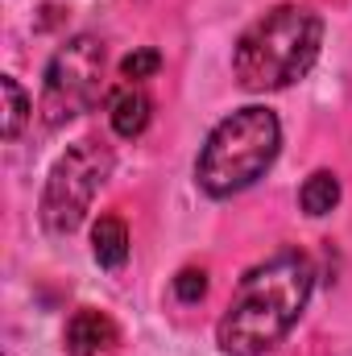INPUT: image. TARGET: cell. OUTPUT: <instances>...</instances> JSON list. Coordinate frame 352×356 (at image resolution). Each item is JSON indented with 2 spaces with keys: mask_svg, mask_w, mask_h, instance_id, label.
<instances>
[{
  "mask_svg": "<svg viewBox=\"0 0 352 356\" xmlns=\"http://www.w3.org/2000/svg\"><path fill=\"white\" fill-rule=\"evenodd\" d=\"M315 286V269L303 253H278L265 266L249 269L216 323V344L224 356L273 353L298 323Z\"/></svg>",
  "mask_w": 352,
  "mask_h": 356,
  "instance_id": "cell-1",
  "label": "cell"
},
{
  "mask_svg": "<svg viewBox=\"0 0 352 356\" xmlns=\"http://www.w3.org/2000/svg\"><path fill=\"white\" fill-rule=\"evenodd\" d=\"M319 46H323L319 13L303 4H278L241 33L232 50V75L245 91H282L315 67Z\"/></svg>",
  "mask_w": 352,
  "mask_h": 356,
  "instance_id": "cell-2",
  "label": "cell"
},
{
  "mask_svg": "<svg viewBox=\"0 0 352 356\" xmlns=\"http://www.w3.org/2000/svg\"><path fill=\"white\" fill-rule=\"evenodd\" d=\"M282 145V124L269 108H241L228 120H220L207 137V145L199 149L195 162V182L203 195L211 199H228L245 186H253L257 178L273 166Z\"/></svg>",
  "mask_w": 352,
  "mask_h": 356,
  "instance_id": "cell-3",
  "label": "cell"
},
{
  "mask_svg": "<svg viewBox=\"0 0 352 356\" xmlns=\"http://www.w3.org/2000/svg\"><path fill=\"white\" fill-rule=\"evenodd\" d=\"M112 175V149L104 141H75L46 178L42 191V224L54 236H71L83 216L91 211V199Z\"/></svg>",
  "mask_w": 352,
  "mask_h": 356,
  "instance_id": "cell-4",
  "label": "cell"
},
{
  "mask_svg": "<svg viewBox=\"0 0 352 356\" xmlns=\"http://www.w3.org/2000/svg\"><path fill=\"white\" fill-rule=\"evenodd\" d=\"M99 91H104V46L88 33H79L46 67V83H42L46 124H67V120L91 112Z\"/></svg>",
  "mask_w": 352,
  "mask_h": 356,
  "instance_id": "cell-5",
  "label": "cell"
},
{
  "mask_svg": "<svg viewBox=\"0 0 352 356\" xmlns=\"http://www.w3.org/2000/svg\"><path fill=\"white\" fill-rule=\"evenodd\" d=\"M67 356H104L116 348V323L104 315V311H75L71 323H67Z\"/></svg>",
  "mask_w": 352,
  "mask_h": 356,
  "instance_id": "cell-6",
  "label": "cell"
},
{
  "mask_svg": "<svg viewBox=\"0 0 352 356\" xmlns=\"http://www.w3.org/2000/svg\"><path fill=\"white\" fill-rule=\"evenodd\" d=\"M150 112H154V104H150V95L141 88H120L112 95V104H108V120H112V129L120 133V137H141L145 133V124H150Z\"/></svg>",
  "mask_w": 352,
  "mask_h": 356,
  "instance_id": "cell-7",
  "label": "cell"
},
{
  "mask_svg": "<svg viewBox=\"0 0 352 356\" xmlns=\"http://www.w3.org/2000/svg\"><path fill=\"white\" fill-rule=\"evenodd\" d=\"M91 253L104 269H120L129 261V228L120 216H99L91 228Z\"/></svg>",
  "mask_w": 352,
  "mask_h": 356,
  "instance_id": "cell-8",
  "label": "cell"
},
{
  "mask_svg": "<svg viewBox=\"0 0 352 356\" xmlns=\"http://www.w3.org/2000/svg\"><path fill=\"white\" fill-rule=\"evenodd\" d=\"M298 203H303L307 216H328V211L340 203V182H336V175H332V170H315V175L303 182Z\"/></svg>",
  "mask_w": 352,
  "mask_h": 356,
  "instance_id": "cell-9",
  "label": "cell"
},
{
  "mask_svg": "<svg viewBox=\"0 0 352 356\" xmlns=\"http://www.w3.org/2000/svg\"><path fill=\"white\" fill-rule=\"evenodd\" d=\"M0 91H4V141H13L17 133H21V124L29 120V112H33V104H29V95L21 91L17 79H0Z\"/></svg>",
  "mask_w": 352,
  "mask_h": 356,
  "instance_id": "cell-10",
  "label": "cell"
},
{
  "mask_svg": "<svg viewBox=\"0 0 352 356\" xmlns=\"http://www.w3.org/2000/svg\"><path fill=\"white\" fill-rule=\"evenodd\" d=\"M158 67H162V54H158V50H133V54L120 63V75H125L129 83H137V79H150Z\"/></svg>",
  "mask_w": 352,
  "mask_h": 356,
  "instance_id": "cell-11",
  "label": "cell"
},
{
  "mask_svg": "<svg viewBox=\"0 0 352 356\" xmlns=\"http://www.w3.org/2000/svg\"><path fill=\"white\" fill-rule=\"evenodd\" d=\"M175 294H178V302H199L207 294V273L203 269H182L175 277Z\"/></svg>",
  "mask_w": 352,
  "mask_h": 356,
  "instance_id": "cell-12",
  "label": "cell"
}]
</instances>
